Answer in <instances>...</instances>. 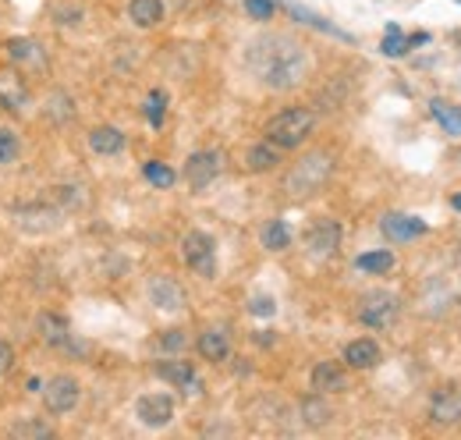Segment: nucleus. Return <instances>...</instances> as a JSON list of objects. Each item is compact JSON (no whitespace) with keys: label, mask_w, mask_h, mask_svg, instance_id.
<instances>
[{"label":"nucleus","mask_w":461,"mask_h":440,"mask_svg":"<svg viewBox=\"0 0 461 440\" xmlns=\"http://www.w3.org/2000/svg\"><path fill=\"white\" fill-rule=\"evenodd\" d=\"M245 64L259 86H267L274 93H291L309 78L312 54L302 40H294L288 32H267V36L249 43Z\"/></svg>","instance_id":"obj_1"},{"label":"nucleus","mask_w":461,"mask_h":440,"mask_svg":"<svg viewBox=\"0 0 461 440\" xmlns=\"http://www.w3.org/2000/svg\"><path fill=\"white\" fill-rule=\"evenodd\" d=\"M334 174V153L330 150H312L305 157H298L285 174V192L291 199H309L316 196Z\"/></svg>","instance_id":"obj_2"},{"label":"nucleus","mask_w":461,"mask_h":440,"mask_svg":"<svg viewBox=\"0 0 461 440\" xmlns=\"http://www.w3.org/2000/svg\"><path fill=\"white\" fill-rule=\"evenodd\" d=\"M312 128H316V114H312V110L288 107L267 121L263 135H267V142H274L277 150H298V146L312 135Z\"/></svg>","instance_id":"obj_3"},{"label":"nucleus","mask_w":461,"mask_h":440,"mask_svg":"<svg viewBox=\"0 0 461 440\" xmlns=\"http://www.w3.org/2000/svg\"><path fill=\"white\" fill-rule=\"evenodd\" d=\"M181 260L192 274L199 277H217V242L206 231H188L181 238Z\"/></svg>","instance_id":"obj_4"},{"label":"nucleus","mask_w":461,"mask_h":440,"mask_svg":"<svg viewBox=\"0 0 461 440\" xmlns=\"http://www.w3.org/2000/svg\"><path fill=\"white\" fill-rule=\"evenodd\" d=\"M402 313V298L394 291H369L358 302V320L369 330H387Z\"/></svg>","instance_id":"obj_5"},{"label":"nucleus","mask_w":461,"mask_h":440,"mask_svg":"<svg viewBox=\"0 0 461 440\" xmlns=\"http://www.w3.org/2000/svg\"><path fill=\"white\" fill-rule=\"evenodd\" d=\"M40 390H43V405H47V412H54V416H68V412H75V408H78V401H82V384H78L75 377H68V373L50 377Z\"/></svg>","instance_id":"obj_6"},{"label":"nucleus","mask_w":461,"mask_h":440,"mask_svg":"<svg viewBox=\"0 0 461 440\" xmlns=\"http://www.w3.org/2000/svg\"><path fill=\"white\" fill-rule=\"evenodd\" d=\"M221 174H224V153H221V150H199V153H192V157L185 160V181H188V188H195V192L210 188Z\"/></svg>","instance_id":"obj_7"},{"label":"nucleus","mask_w":461,"mask_h":440,"mask_svg":"<svg viewBox=\"0 0 461 440\" xmlns=\"http://www.w3.org/2000/svg\"><path fill=\"white\" fill-rule=\"evenodd\" d=\"M305 249H309V256H316V260L334 256V252L341 249V224L334 217H320L305 231Z\"/></svg>","instance_id":"obj_8"},{"label":"nucleus","mask_w":461,"mask_h":440,"mask_svg":"<svg viewBox=\"0 0 461 440\" xmlns=\"http://www.w3.org/2000/svg\"><path fill=\"white\" fill-rule=\"evenodd\" d=\"M429 419L440 426H461V384H444L433 390Z\"/></svg>","instance_id":"obj_9"},{"label":"nucleus","mask_w":461,"mask_h":440,"mask_svg":"<svg viewBox=\"0 0 461 440\" xmlns=\"http://www.w3.org/2000/svg\"><path fill=\"white\" fill-rule=\"evenodd\" d=\"M135 416H139V423H142V426L160 430V426H167V423L174 419V398L171 394H164V390L142 394V398L135 401Z\"/></svg>","instance_id":"obj_10"},{"label":"nucleus","mask_w":461,"mask_h":440,"mask_svg":"<svg viewBox=\"0 0 461 440\" xmlns=\"http://www.w3.org/2000/svg\"><path fill=\"white\" fill-rule=\"evenodd\" d=\"M157 377H160V380H167V384H174V387H181L188 398H192V394H199V377H195L192 362H188V359H181V355L160 359V362H157Z\"/></svg>","instance_id":"obj_11"},{"label":"nucleus","mask_w":461,"mask_h":440,"mask_svg":"<svg viewBox=\"0 0 461 440\" xmlns=\"http://www.w3.org/2000/svg\"><path fill=\"white\" fill-rule=\"evenodd\" d=\"M29 82L22 78L18 68H0V107L4 110H25L29 107Z\"/></svg>","instance_id":"obj_12"},{"label":"nucleus","mask_w":461,"mask_h":440,"mask_svg":"<svg viewBox=\"0 0 461 440\" xmlns=\"http://www.w3.org/2000/svg\"><path fill=\"white\" fill-rule=\"evenodd\" d=\"M380 231H384V238H387V242H394V245H404V242H415V238H422L429 227H426V220L408 217V214H387V217L380 220Z\"/></svg>","instance_id":"obj_13"},{"label":"nucleus","mask_w":461,"mask_h":440,"mask_svg":"<svg viewBox=\"0 0 461 440\" xmlns=\"http://www.w3.org/2000/svg\"><path fill=\"white\" fill-rule=\"evenodd\" d=\"M149 302H153L160 313H177V309H185L188 295H185V288H181L174 277H153V280H149Z\"/></svg>","instance_id":"obj_14"},{"label":"nucleus","mask_w":461,"mask_h":440,"mask_svg":"<svg viewBox=\"0 0 461 440\" xmlns=\"http://www.w3.org/2000/svg\"><path fill=\"white\" fill-rule=\"evenodd\" d=\"M36 334L43 337V344H50V348H64V352H71L75 348V334H71V324L58 316V313H40V320H36Z\"/></svg>","instance_id":"obj_15"},{"label":"nucleus","mask_w":461,"mask_h":440,"mask_svg":"<svg viewBox=\"0 0 461 440\" xmlns=\"http://www.w3.org/2000/svg\"><path fill=\"white\" fill-rule=\"evenodd\" d=\"M384 359L380 344L373 337H355L345 344V366L348 370H376Z\"/></svg>","instance_id":"obj_16"},{"label":"nucleus","mask_w":461,"mask_h":440,"mask_svg":"<svg viewBox=\"0 0 461 440\" xmlns=\"http://www.w3.org/2000/svg\"><path fill=\"white\" fill-rule=\"evenodd\" d=\"M195 352L206 362H224L230 355V334L224 327H206L195 337Z\"/></svg>","instance_id":"obj_17"},{"label":"nucleus","mask_w":461,"mask_h":440,"mask_svg":"<svg viewBox=\"0 0 461 440\" xmlns=\"http://www.w3.org/2000/svg\"><path fill=\"white\" fill-rule=\"evenodd\" d=\"M309 380H312V390H320V394H345L348 390V373L338 362H316Z\"/></svg>","instance_id":"obj_18"},{"label":"nucleus","mask_w":461,"mask_h":440,"mask_svg":"<svg viewBox=\"0 0 461 440\" xmlns=\"http://www.w3.org/2000/svg\"><path fill=\"white\" fill-rule=\"evenodd\" d=\"M124 146H128V139L114 124H100V128L89 132V150L100 153V157H117V153H124Z\"/></svg>","instance_id":"obj_19"},{"label":"nucleus","mask_w":461,"mask_h":440,"mask_svg":"<svg viewBox=\"0 0 461 440\" xmlns=\"http://www.w3.org/2000/svg\"><path fill=\"white\" fill-rule=\"evenodd\" d=\"M298 412H302V423L305 426H312V430H323L330 419H334V408H330V401H327V394H309V398H302V405H298Z\"/></svg>","instance_id":"obj_20"},{"label":"nucleus","mask_w":461,"mask_h":440,"mask_svg":"<svg viewBox=\"0 0 461 440\" xmlns=\"http://www.w3.org/2000/svg\"><path fill=\"white\" fill-rule=\"evenodd\" d=\"M128 18L139 29H157L164 22V0H128Z\"/></svg>","instance_id":"obj_21"},{"label":"nucleus","mask_w":461,"mask_h":440,"mask_svg":"<svg viewBox=\"0 0 461 440\" xmlns=\"http://www.w3.org/2000/svg\"><path fill=\"white\" fill-rule=\"evenodd\" d=\"M281 153L285 150H277L274 142H256V146H249V153H245V167L252 170V174H263V170H274V167L281 164Z\"/></svg>","instance_id":"obj_22"},{"label":"nucleus","mask_w":461,"mask_h":440,"mask_svg":"<svg viewBox=\"0 0 461 440\" xmlns=\"http://www.w3.org/2000/svg\"><path fill=\"white\" fill-rule=\"evenodd\" d=\"M7 57H11L14 64H32V68H43V64H47L43 47H40L36 40H25V36L7 40Z\"/></svg>","instance_id":"obj_23"},{"label":"nucleus","mask_w":461,"mask_h":440,"mask_svg":"<svg viewBox=\"0 0 461 440\" xmlns=\"http://www.w3.org/2000/svg\"><path fill=\"white\" fill-rule=\"evenodd\" d=\"M355 267L362 270V274H373V277H384L394 270V252L391 249H376V252H362L358 260H355Z\"/></svg>","instance_id":"obj_24"},{"label":"nucleus","mask_w":461,"mask_h":440,"mask_svg":"<svg viewBox=\"0 0 461 440\" xmlns=\"http://www.w3.org/2000/svg\"><path fill=\"white\" fill-rule=\"evenodd\" d=\"M429 110H433V117L440 121V128H444L447 135L461 139V107H458V104H447V100H429Z\"/></svg>","instance_id":"obj_25"},{"label":"nucleus","mask_w":461,"mask_h":440,"mask_svg":"<svg viewBox=\"0 0 461 440\" xmlns=\"http://www.w3.org/2000/svg\"><path fill=\"white\" fill-rule=\"evenodd\" d=\"M153 352L160 355V359H171V355H185L188 352V334L185 330H164L157 341H153Z\"/></svg>","instance_id":"obj_26"},{"label":"nucleus","mask_w":461,"mask_h":440,"mask_svg":"<svg viewBox=\"0 0 461 440\" xmlns=\"http://www.w3.org/2000/svg\"><path fill=\"white\" fill-rule=\"evenodd\" d=\"M259 238H263V245H267L270 252H285L291 245V227L285 220H270V224H263Z\"/></svg>","instance_id":"obj_27"},{"label":"nucleus","mask_w":461,"mask_h":440,"mask_svg":"<svg viewBox=\"0 0 461 440\" xmlns=\"http://www.w3.org/2000/svg\"><path fill=\"white\" fill-rule=\"evenodd\" d=\"M380 50H384V57H404L408 50H411V40L402 36V29H398V25H391V29H387V36H384V43H380Z\"/></svg>","instance_id":"obj_28"},{"label":"nucleus","mask_w":461,"mask_h":440,"mask_svg":"<svg viewBox=\"0 0 461 440\" xmlns=\"http://www.w3.org/2000/svg\"><path fill=\"white\" fill-rule=\"evenodd\" d=\"M164 114H167V93H164V89H153V93L146 96V121H149L153 128H160V124H164Z\"/></svg>","instance_id":"obj_29"},{"label":"nucleus","mask_w":461,"mask_h":440,"mask_svg":"<svg viewBox=\"0 0 461 440\" xmlns=\"http://www.w3.org/2000/svg\"><path fill=\"white\" fill-rule=\"evenodd\" d=\"M142 174H146V181L157 185V188H171L174 181H177V174H174L167 164H160V160H149V164L142 167Z\"/></svg>","instance_id":"obj_30"},{"label":"nucleus","mask_w":461,"mask_h":440,"mask_svg":"<svg viewBox=\"0 0 461 440\" xmlns=\"http://www.w3.org/2000/svg\"><path fill=\"white\" fill-rule=\"evenodd\" d=\"M18 153H22L18 135H14L11 128H4V124H0V167L14 164V160H18Z\"/></svg>","instance_id":"obj_31"},{"label":"nucleus","mask_w":461,"mask_h":440,"mask_svg":"<svg viewBox=\"0 0 461 440\" xmlns=\"http://www.w3.org/2000/svg\"><path fill=\"white\" fill-rule=\"evenodd\" d=\"M11 437H54V430L50 426H43V423H14L11 426Z\"/></svg>","instance_id":"obj_32"},{"label":"nucleus","mask_w":461,"mask_h":440,"mask_svg":"<svg viewBox=\"0 0 461 440\" xmlns=\"http://www.w3.org/2000/svg\"><path fill=\"white\" fill-rule=\"evenodd\" d=\"M245 11H249L256 22H270V18H274V0H245Z\"/></svg>","instance_id":"obj_33"},{"label":"nucleus","mask_w":461,"mask_h":440,"mask_svg":"<svg viewBox=\"0 0 461 440\" xmlns=\"http://www.w3.org/2000/svg\"><path fill=\"white\" fill-rule=\"evenodd\" d=\"M249 313H252V316H274V313H277V302H274L270 295H259V298L249 302Z\"/></svg>","instance_id":"obj_34"},{"label":"nucleus","mask_w":461,"mask_h":440,"mask_svg":"<svg viewBox=\"0 0 461 440\" xmlns=\"http://www.w3.org/2000/svg\"><path fill=\"white\" fill-rule=\"evenodd\" d=\"M11 362H14V352H11V344H7V341H0V373H7V370H11Z\"/></svg>","instance_id":"obj_35"},{"label":"nucleus","mask_w":461,"mask_h":440,"mask_svg":"<svg viewBox=\"0 0 461 440\" xmlns=\"http://www.w3.org/2000/svg\"><path fill=\"white\" fill-rule=\"evenodd\" d=\"M451 206H455V210L461 214V192H455V196H451Z\"/></svg>","instance_id":"obj_36"},{"label":"nucleus","mask_w":461,"mask_h":440,"mask_svg":"<svg viewBox=\"0 0 461 440\" xmlns=\"http://www.w3.org/2000/svg\"><path fill=\"white\" fill-rule=\"evenodd\" d=\"M458 160H461V150H458Z\"/></svg>","instance_id":"obj_37"}]
</instances>
